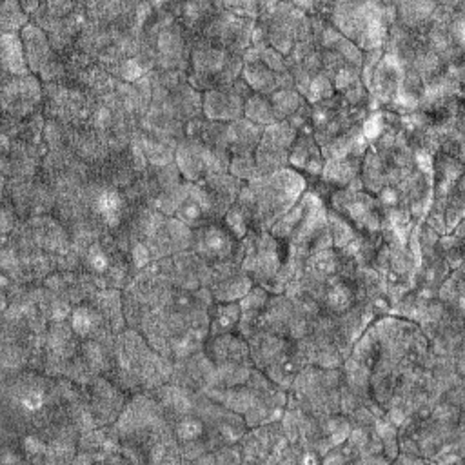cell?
<instances>
[{"label":"cell","mask_w":465,"mask_h":465,"mask_svg":"<svg viewBox=\"0 0 465 465\" xmlns=\"http://www.w3.org/2000/svg\"><path fill=\"white\" fill-rule=\"evenodd\" d=\"M307 189L305 176L285 167L243 182L234 205L245 214L251 229L269 231Z\"/></svg>","instance_id":"6da1fadb"},{"label":"cell","mask_w":465,"mask_h":465,"mask_svg":"<svg viewBox=\"0 0 465 465\" xmlns=\"http://www.w3.org/2000/svg\"><path fill=\"white\" fill-rule=\"evenodd\" d=\"M211 400L238 412L247 427H258L282 418L287 405V391L278 387L260 369H252L247 381L225 389H209L203 392Z\"/></svg>","instance_id":"7a4b0ae2"},{"label":"cell","mask_w":465,"mask_h":465,"mask_svg":"<svg viewBox=\"0 0 465 465\" xmlns=\"http://www.w3.org/2000/svg\"><path fill=\"white\" fill-rule=\"evenodd\" d=\"M327 22L363 53L383 49L389 27L396 22L389 2H334Z\"/></svg>","instance_id":"3957f363"},{"label":"cell","mask_w":465,"mask_h":465,"mask_svg":"<svg viewBox=\"0 0 465 465\" xmlns=\"http://www.w3.org/2000/svg\"><path fill=\"white\" fill-rule=\"evenodd\" d=\"M341 369H323L316 365L303 367L287 391V405L323 418L340 412Z\"/></svg>","instance_id":"277c9868"},{"label":"cell","mask_w":465,"mask_h":465,"mask_svg":"<svg viewBox=\"0 0 465 465\" xmlns=\"http://www.w3.org/2000/svg\"><path fill=\"white\" fill-rule=\"evenodd\" d=\"M242 65V56L209 42H194L191 45L187 80L200 93L227 87L240 78Z\"/></svg>","instance_id":"5b68a950"},{"label":"cell","mask_w":465,"mask_h":465,"mask_svg":"<svg viewBox=\"0 0 465 465\" xmlns=\"http://www.w3.org/2000/svg\"><path fill=\"white\" fill-rule=\"evenodd\" d=\"M327 203L332 211L343 216L358 232L380 236L383 229V209L378 196L363 189L360 176L343 189H336Z\"/></svg>","instance_id":"8992f818"},{"label":"cell","mask_w":465,"mask_h":465,"mask_svg":"<svg viewBox=\"0 0 465 465\" xmlns=\"http://www.w3.org/2000/svg\"><path fill=\"white\" fill-rule=\"evenodd\" d=\"M240 242L243 249V271L251 276L254 285L265 287L285 262L287 245L274 234H271V231L254 229H251Z\"/></svg>","instance_id":"52a82bcc"},{"label":"cell","mask_w":465,"mask_h":465,"mask_svg":"<svg viewBox=\"0 0 465 465\" xmlns=\"http://www.w3.org/2000/svg\"><path fill=\"white\" fill-rule=\"evenodd\" d=\"M231 162V153L225 149H216L205 145L196 138L185 136L176 145L174 163L185 182L196 183L211 174L227 173Z\"/></svg>","instance_id":"ba28073f"},{"label":"cell","mask_w":465,"mask_h":465,"mask_svg":"<svg viewBox=\"0 0 465 465\" xmlns=\"http://www.w3.org/2000/svg\"><path fill=\"white\" fill-rule=\"evenodd\" d=\"M44 109V84L33 74L11 76L2 73V111L9 118H31Z\"/></svg>","instance_id":"9c48e42d"},{"label":"cell","mask_w":465,"mask_h":465,"mask_svg":"<svg viewBox=\"0 0 465 465\" xmlns=\"http://www.w3.org/2000/svg\"><path fill=\"white\" fill-rule=\"evenodd\" d=\"M312 322L287 294H271L260 316V331L300 340L311 331Z\"/></svg>","instance_id":"30bf717a"},{"label":"cell","mask_w":465,"mask_h":465,"mask_svg":"<svg viewBox=\"0 0 465 465\" xmlns=\"http://www.w3.org/2000/svg\"><path fill=\"white\" fill-rule=\"evenodd\" d=\"M296 136L298 131L287 120L263 127L260 142L254 149L258 176L289 167V153Z\"/></svg>","instance_id":"8fae6325"},{"label":"cell","mask_w":465,"mask_h":465,"mask_svg":"<svg viewBox=\"0 0 465 465\" xmlns=\"http://www.w3.org/2000/svg\"><path fill=\"white\" fill-rule=\"evenodd\" d=\"M4 182V200H7L22 220L31 216L53 214L56 196L45 180L38 174L22 182Z\"/></svg>","instance_id":"7c38bea8"},{"label":"cell","mask_w":465,"mask_h":465,"mask_svg":"<svg viewBox=\"0 0 465 465\" xmlns=\"http://www.w3.org/2000/svg\"><path fill=\"white\" fill-rule=\"evenodd\" d=\"M80 336L74 332L69 320L51 322L44 343V369L42 372L51 378H65L71 360L78 354Z\"/></svg>","instance_id":"4fadbf2b"},{"label":"cell","mask_w":465,"mask_h":465,"mask_svg":"<svg viewBox=\"0 0 465 465\" xmlns=\"http://www.w3.org/2000/svg\"><path fill=\"white\" fill-rule=\"evenodd\" d=\"M191 251H194L207 263L242 260L243 256L242 242L223 225V222H211L193 229Z\"/></svg>","instance_id":"5bb4252c"},{"label":"cell","mask_w":465,"mask_h":465,"mask_svg":"<svg viewBox=\"0 0 465 465\" xmlns=\"http://www.w3.org/2000/svg\"><path fill=\"white\" fill-rule=\"evenodd\" d=\"M151 260H162L176 252L187 251L193 245V229L174 216L158 213L154 223L143 238Z\"/></svg>","instance_id":"9a60e30c"},{"label":"cell","mask_w":465,"mask_h":465,"mask_svg":"<svg viewBox=\"0 0 465 465\" xmlns=\"http://www.w3.org/2000/svg\"><path fill=\"white\" fill-rule=\"evenodd\" d=\"M289 443L280 420L249 427L238 447L243 463H276L278 454Z\"/></svg>","instance_id":"2e32d148"},{"label":"cell","mask_w":465,"mask_h":465,"mask_svg":"<svg viewBox=\"0 0 465 465\" xmlns=\"http://www.w3.org/2000/svg\"><path fill=\"white\" fill-rule=\"evenodd\" d=\"M252 91L249 85L238 78L234 84L227 87L209 89L202 93V116L211 122H232L243 116L245 98L251 96Z\"/></svg>","instance_id":"e0dca14e"},{"label":"cell","mask_w":465,"mask_h":465,"mask_svg":"<svg viewBox=\"0 0 465 465\" xmlns=\"http://www.w3.org/2000/svg\"><path fill=\"white\" fill-rule=\"evenodd\" d=\"M209 265L207 289L214 302H240L254 287V282L242 267V260H223Z\"/></svg>","instance_id":"ac0fdd59"},{"label":"cell","mask_w":465,"mask_h":465,"mask_svg":"<svg viewBox=\"0 0 465 465\" xmlns=\"http://www.w3.org/2000/svg\"><path fill=\"white\" fill-rule=\"evenodd\" d=\"M85 392L96 427L113 425L129 400V394L118 389L107 376L94 378L85 385Z\"/></svg>","instance_id":"d6986e66"},{"label":"cell","mask_w":465,"mask_h":465,"mask_svg":"<svg viewBox=\"0 0 465 465\" xmlns=\"http://www.w3.org/2000/svg\"><path fill=\"white\" fill-rule=\"evenodd\" d=\"M401 78H403L401 65L391 54L383 53L367 85L369 102H371L369 109H378L383 105L392 107L401 89Z\"/></svg>","instance_id":"ffe728a7"},{"label":"cell","mask_w":465,"mask_h":465,"mask_svg":"<svg viewBox=\"0 0 465 465\" xmlns=\"http://www.w3.org/2000/svg\"><path fill=\"white\" fill-rule=\"evenodd\" d=\"M171 383L193 392H205L214 387V363L205 351H196L185 358L174 360Z\"/></svg>","instance_id":"44dd1931"},{"label":"cell","mask_w":465,"mask_h":465,"mask_svg":"<svg viewBox=\"0 0 465 465\" xmlns=\"http://www.w3.org/2000/svg\"><path fill=\"white\" fill-rule=\"evenodd\" d=\"M242 74L240 78L249 85V89L256 94H263V96H271L272 93L280 91V89H291L294 87L292 76L291 73H274L271 71L267 65H263L258 56L256 51L252 47H249L243 54H242Z\"/></svg>","instance_id":"7402d4cb"},{"label":"cell","mask_w":465,"mask_h":465,"mask_svg":"<svg viewBox=\"0 0 465 465\" xmlns=\"http://www.w3.org/2000/svg\"><path fill=\"white\" fill-rule=\"evenodd\" d=\"M247 343L252 365L260 371L285 363L291 358L294 347V340L267 331H256L247 338Z\"/></svg>","instance_id":"603a6c76"},{"label":"cell","mask_w":465,"mask_h":465,"mask_svg":"<svg viewBox=\"0 0 465 465\" xmlns=\"http://www.w3.org/2000/svg\"><path fill=\"white\" fill-rule=\"evenodd\" d=\"M202 189L203 194L209 202L211 213L214 216L216 222H222L225 213L232 207V203L238 198V193L243 185V182H240L238 178H234L229 173H218V174H211L200 182H196Z\"/></svg>","instance_id":"cb8c5ba5"},{"label":"cell","mask_w":465,"mask_h":465,"mask_svg":"<svg viewBox=\"0 0 465 465\" xmlns=\"http://www.w3.org/2000/svg\"><path fill=\"white\" fill-rule=\"evenodd\" d=\"M69 322L80 340H96L104 343H114L116 340V334L111 329L109 322L91 302L74 305Z\"/></svg>","instance_id":"d4e9b609"},{"label":"cell","mask_w":465,"mask_h":465,"mask_svg":"<svg viewBox=\"0 0 465 465\" xmlns=\"http://www.w3.org/2000/svg\"><path fill=\"white\" fill-rule=\"evenodd\" d=\"M325 158L318 142L312 136V131L298 133L292 149L289 153V167L305 176V180H318L323 169Z\"/></svg>","instance_id":"484cf974"},{"label":"cell","mask_w":465,"mask_h":465,"mask_svg":"<svg viewBox=\"0 0 465 465\" xmlns=\"http://www.w3.org/2000/svg\"><path fill=\"white\" fill-rule=\"evenodd\" d=\"M205 354L214 365L222 363H252L249 343L238 332H225L218 336H209L203 343Z\"/></svg>","instance_id":"4316f807"},{"label":"cell","mask_w":465,"mask_h":465,"mask_svg":"<svg viewBox=\"0 0 465 465\" xmlns=\"http://www.w3.org/2000/svg\"><path fill=\"white\" fill-rule=\"evenodd\" d=\"M271 292L262 285H254L238 303H240V322L236 332L245 340L260 331V316L267 305Z\"/></svg>","instance_id":"83f0119b"},{"label":"cell","mask_w":465,"mask_h":465,"mask_svg":"<svg viewBox=\"0 0 465 465\" xmlns=\"http://www.w3.org/2000/svg\"><path fill=\"white\" fill-rule=\"evenodd\" d=\"M361 158H336V160H325L320 178L316 180L322 185H327L331 194L336 189H343L349 183H352L360 176Z\"/></svg>","instance_id":"f1b7e54d"},{"label":"cell","mask_w":465,"mask_h":465,"mask_svg":"<svg viewBox=\"0 0 465 465\" xmlns=\"http://www.w3.org/2000/svg\"><path fill=\"white\" fill-rule=\"evenodd\" d=\"M262 127L254 125L252 122L245 120L243 116L232 122H227L225 125V138H227V149L232 154H254V149L262 136Z\"/></svg>","instance_id":"f546056e"},{"label":"cell","mask_w":465,"mask_h":465,"mask_svg":"<svg viewBox=\"0 0 465 465\" xmlns=\"http://www.w3.org/2000/svg\"><path fill=\"white\" fill-rule=\"evenodd\" d=\"M332 84H334V93L340 94L349 105L367 107L369 93H367V87L361 80V73L358 67L345 65L343 69L338 71Z\"/></svg>","instance_id":"4dcf8cb0"},{"label":"cell","mask_w":465,"mask_h":465,"mask_svg":"<svg viewBox=\"0 0 465 465\" xmlns=\"http://www.w3.org/2000/svg\"><path fill=\"white\" fill-rule=\"evenodd\" d=\"M356 303V294L349 280L341 276H332L323 291V296L320 300V309L325 314H341L349 311Z\"/></svg>","instance_id":"1f68e13d"},{"label":"cell","mask_w":465,"mask_h":465,"mask_svg":"<svg viewBox=\"0 0 465 465\" xmlns=\"http://www.w3.org/2000/svg\"><path fill=\"white\" fill-rule=\"evenodd\" d=\"M0 62L4 74L20 76L31 73L20 33H0Z\"/></svg>","instance_id":"d6a6232c"},{"label":"cell","mask_w":465,"mask_h":465,"mask_svg":"<svg viewBox=\"0 0 465 465\" xmlns=\"http://www.w3.org/2000/svg\"><path fill=\"white\" fill-rule=\"evenodd\" d=\"M102 316L109 322L114 334L127 329L125 316H124V305H122V291L120 289H102L89 300Z\"/></svg>","instance_id":"836d02e7"},{"label":"cell","mask_w":465,"mask_h":465,"mask_svg":"<svg viewBox=\"0 0 465 465\" xmlns=\"http://www.w3.org/2000/svg\"><path fill=\"white\" fill-rule=\"evenodd\" d=\"M320 47L332 51L336 54H340L347 65L358 67L361 69L363 64V51L360 47H356L351 40H347L340 31H336L329 22L325 24L322 36H320Z\"/></svg>","instance_id":"e575fe53"},{"label":"cell","mask_w":465,"mask_h":465,"mask_svg":"<svg viewBox=\"0 0 465 465\" xmlns=\"http://www.w3.org/2000/svg\"><path fill=\"white\" fill-rule=\"evenodd\" d=\"M396 22L409 31H425L432 13L436 9V2H400L394 4Z\"/></svg>","instance_id":"d590c367"},{"label":"cell","mask_w":465,"mask_h":465,"mask_svg":"<svg viewBox=\"0 0 465 465\" xmlns=\"http://www.w3.org/2000/svg\"><path fill=\"white\" fill-rule=\"evenodd\" d=\"M238 322H240V303L238 302H214L211 307L209 336L236 332Z\"/></svg>","instance_id":"8d00e7d4"},{"label":"cell","mask_w":465,"mask_h":465,"mask_svg":"<svg viewBox=\"0 0 465 465\" xmlns=\"http://www.w3.org/2000/svg\"><path fill=\"white\" fill-rule=\"evenodd\" d=\"M434 298L445 307L463 314V265L450 271V274L436 289Z\"/></svg>","instance_id":"74e56055"},{"label":"cell","mask_w":465,"mask_h":465,"mask_svg":"<svg viewBox=\"0 0 465 465\" xmlns=\"http://www.w3.org/2000/svg\"><path fill=\"white\" fill-rule=\"evenodd\" d=\"M243 118L252 122L254 125L258 127H267L271 124H276V116H274V111H272V104L269 100V96H263V94H256L252 93L251 96L245 98V104H243Z\"/></svg>","instance_id":"f35d334b"},{"label":"cell","mask_w":465,"mask_h":465,"mask_svg":"<svg viewBox=\"0 0 465 465\" xmlns=\"http://www.w3.org/2000/svg\"><path fill=\"white\" fill-rule=\"evenodd\" d=\"M269 100L272 104V111H274V116L278 122L291 118L300 107H303L307 104L305 98L294 87L280 89V91L272 93L269 96Z\"/></svg>","instance_id":"ab89813d"},{"label":"cell","mask_w":465,"mask_h":465,"mask_svg":"<svg viewBox=\"0 0 465 465\" xmlns=\"http://www.w3.org/2000/svg\"><path fill=\"white\" fill-rule=\"evenodd\" d=\"M31 16L22 9V4L16 0H4L0 4V27L2 33H20Z\"/></svg>","instance_id":"60d3db41"},{"label":"cell","mask_w":465,"mask_h":465,"mask_svg":"<svg viewBox=\"0 0 465 465\" xmlns=\"http://www.w3.org/2000/svg\"><path fill=\"white\" fill-rule=\"evenodd\" d=\"M336 93H334V84L331 78H327L323 73H318L314 74L305 91L302 93V96L305 98V102L309 105H314V104H320V102H325L329 98H332Z\"/></svg>","instance_id":"b9f144b4"},{"label":"cell","mask_w":465,"mask_h":465,"mask_svg":"<svg viewBox=\"0 0 465 465\" xmlns=\"http://www.w3.org/2000/svg\"><path fill=\"white\" fill-rule=\"evenodd\" d=\"M229 174L238 178L240 182H251L258 176L254 154H232L229 162Z\"/></svg>","instance_id":"7bdbcfd3"},{"label":"cell","mask_w":465,"mask_h":465,"mask_svg":"<svg viewBox=\"0 0 465 465\" xmlns=\"http://www.w3.org/2000/svg\"><path fill=\"white\" fill-rule=\"evenodd\" d=\"M256 51V56L258 60L267 65L271 71L274 73H289V67H287V60L282 53H278L274 47L271 45H263V47H252Z\"/></svg>","instance_id":"ee69618b"},{"label":"cell","mask_w":465,"mask_h":465,"mask_svg":"<svg viewBox=\"0 0 465 465\" xmlns=\"http://www.w3.org/2000/svg\"><path fill=\"white\" fill-rule=\"evenodd\" d=\"M222 222H223V225H225L238 240L245 238V234L251 231L245 214H243L234 203H232V207L225 213V216H223Z\"/></svg>","instance_id":"f6af8a7d"},{"label":"cell","mask_w":465,"mask_h":465,"mask_svg":"<svg viewBox=\"0 0 465 465\" xmlns=\"http://www.w3.org/2000/svg\"><path fill=\"white\" fill-rule=\"evenodd\" d=\"M345 65H347V64H345V60H343L340 54H336V53H332V51H327V49H322V73H323L327 78L334 80V76L338 74V71L343 69Z\"/></svg>","instance_id":"bcb514c9"},{"label":"cell","mask_w":465,"mask_h":465,"mask_svg":"<svg viewBox=\"0 0 465 465\" xmlns=\"http://www.w3.org/2000/svg\"><path fill=\"white\" fill-rule=\"evenodd\" d=\"M213 456H214V463H242L238 443L218 447L213 450Z\"/></svg>","instance_id":"7dc6e473"}]
</instances>
